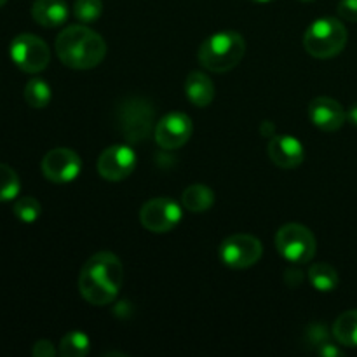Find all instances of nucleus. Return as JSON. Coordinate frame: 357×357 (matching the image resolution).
<instances>
[{"mask_svg": "<svg viewBox=\"0 0 357 357\" xmlns=\"http://www.w3.org/2000/svg\"><path fill=\"white\" fill-rule=\"evenodd\" d=\"M10 59L24 73H38L47 68L51 51L40 37L33 33H20L10 42Z\"/></svg>", "mask_w": 357, "mask_h": 357, "instance_id": "nucleus-7", "label": "nucleus"}, {"mask_svg": "<svg viewBox=\"0 0 357 357\" xmlns=\"http://www.w3.org/2000/svg\"><path fill=\"white\" fill-rule=\"evenodd\" d=\"M89 349V338L82 331H70L59 342V354L63 357H86Z\"/></svg>", "mask_w": 357, "mask_h": 357, "instance_id": "nucleus-21", "label": "nucleus"}, {"mask_svg": "<svg viewBox=\"0 0 357 357\" xmlns=\"http://www.w3.org/2000/svg\"><path fill=\"white\" fill-rule=\"evenodd\" d=\"M309 117L317 129L326 132L338 131L347 121V112L333 98H314L309 105Z\"/></svg>", "mask_w": 357, "mask_h": 357, "instance_id": "nucleus-13", "label": "nucleus"}, {"mask_svg": "<svg viewBox=\"0 0 357 357\" xmlns=\"http://www.w3.org/2000/svg\"><path fill=\"white\" fill-rule=\"evenodd\" d=\"M103 13V2L101 0H75L73 3V14L80 23H93Z\"/></svg>", "mask_w": 357, "mask_h": 357, "instance_id": "nucleus-24", "label": "nucleus"}, {"mask_svg": "<svg viewBox=\"0 0 357 357\" xmlns=\"http://www.w3.org/2000/svg\"><path fill=\"white\" fill-rule=\"evenodd\" d=\"M136 167V152L129 145L108 146L98 159V173L108 181L126 180Z\"/></svg>", "mask_w": 357, "mask_h": 357, "instance_id": "nucleus-12", "label": "nucleus"}, {"mask_svg": "<svg viewBox=\"0 0 357 357\" xmlns=\"http://www.w3.org/2000/svg\"><path fill=\"white\" fill-rule=\"evenodd\" d=\"M268 157L282 169H295L305 159V149L295 136L275 135L268 142Z\"/></svg>", "mask_w": 357, "mask_h": 357, "instance_id": "nucleus-14", "label": "nucleus"}, {"mask_svg": "<svg viewBox=\"0 0 357 357\" xmlns=\"http://www.w3.org/2000/svg\"><path fill=\"white\" fill-rule=\"evenodd\" d=\"M181 208L176 201L166 197L150 199L139 209V222L155 234L171 232L181 222Z\"/></svg>", "mask_w": 357, "mask_h": 357, "instance_id": "nucleus-9", "label": "nucleus"}, {"mask_svg": "<svg viewBox=\"0 0 357 357\" xmlns=\"http://www.w3.org/2000/svg\"><path fill=\"white\" fill-rule=\"evenodd\" d=\"M305 338H307V342H309V345L316 347V351H317L321 345H324L326 342H330V331H328V328L324 326V324H312V326L307 330Z\"/></svg>", "mask_w": 357, "mask_h": 357, "instance_id": "nucleus-25", "label": "nucleus"}, {"mask_svg": "<svg viewBox=\"0 0 357 357\" xmlns=\"http://www.w3.org/2000/svg\"><path fill=\"white\" fill-rule=\"evenodd\" d=\"M253 2H258V3H267V2H272V0H253Z\"/></svg>", "mask_w": 357, "mask_h": 357, "instance_id": "nucleus-32", "label": "nucleus"}, {"mask_svg": "<svg viewBox=\"0 0 357 357\" xmlns=\"http://www.w3.org/2000/svg\"><path fill=\"white\" fill-rule=\"evenodd\" d=\"M14 216L23 223H33L40 218L42 206L35 197H21L13 206Z\"/></svg>", "mask_w": 357, "mask_h": 357, "instance_id": "nucleus-23", "label": "nucleus"}, {"mask_svg": "<svg viewBox=\"0 0 357 357\" xmlns=\"http://www.w3.org/2000/svg\"><path fill=\"white\" fill-rule=\"evenodd\" d=\"M264 255L260 241L250 234H234L220 244V258L223 264L236 271L253 267Z\"/></svg>", "mask_w": 357, "mask_h": 357, "instance_id": "nucleus-8", "label": "nucleus"}, {"mask_svg": "<svg viewBox=\"0 0 357 357\" xmlns=\"http://www.w3.org/2000/svg\"><path fill=\"white\" fill-rule=\"evenodd\" d=\"M56 54L73 70H91L103 61L107 44L103 37L84 24L65 28L56 38Z\"/></svg>", "mask_w": 357, "mask_h": 357, "instance_id": "nucleus-2", "label": "nucleus"}, {"mask_svg": "<svg viewBox=\"0 0 357 357\" xmlns=\"http://www.w3.org/2000/svg\"><path fill=\"white\" fill-rule=\"evenodd\" d=\"M347 38V28L340 20L321 17L314 21L303 33V47L314 58L330 59L344 51Z\"/></svg>", "mask_w": 357, "mask_h": 357, "instance_id": "nucleus-4", "label": "nucleus"}, {"mask_svg": "<svg viewBox=\"0 0 357 357\" xmlns=\"http://www.w3.org/2000/svg\"><path fill=\"white\" fill-rule=\"evenodd\" d=\"M153 108L143 98H128L119 107V129L129 145L145 142L153 128Z\"/></svg>", "mask_w": 357, "mask_h": 357, "instance_id": "nucleus-5", "label": "nucleus"}, {"mask_svg": "<svg viewBox=\"0 0 357 357\" xmlns=\"http://www.w3.org/2000/svg\"><path fill=\"white\" fill-rule=\"evenodd\" d=\"M40 169L52 183H70L79 176L82 169V160L72 149L59 146L45 153L40 162Z\"/></svg>", "mask_w": 357, "mask_h": 357, "instance_id": "nucleus-10", "label": "nucleus"}, {"mask_svg": "<svg viewBox=\"0 0 357 357\" xmlns=\"http://www.w3.org/2000/svg\"><path fill=\"white\" fill-rule=\"evenodd\" d=\"M51 86L40 77L30 79L24 86V101L31 108H45L51 101Z\"/></svg>", "mask_w": 357, "mask_h": 357, "instance_id": "nucleus-20", "label": "nucleus"}, {"mask_svg": "<svg viewBox=\"0 0 357 357\" xmlns=\"http://www.w3.org/2000/svg\"><path fill=\"white\" fill-rule=\"evenodd\" d=\"M124 282V267L110 251L93 255L79 275V291L91 305L103 307L117 298Z\"/></svg>", "mask_w": 357, "mask_h": 357, "instance_id": "nucleus-1", "label": "nucleus"}, {"mask_svg": "<svg viewBox=\"0 0 357 357\" xmlns=\"http://www.w3.org/2000/svg\"><path fill=\"white\" fill-rule=\"evenodd\" d=\"M260 132H261V136H271V138H274V136H275L274 122H271V121H264V122H261Z\"/></svg>", "mask_w": 357, "mask_h": 357, "instance_id": "nucleus-30", "label": "nucleus"}, {"mask_svg": "<svg viewBox=\"0 0 357 357\" xmlns=\"http://www.w3.org/2000/svg\"><path fill=\"white\" fill-rule=\"evenodd\" d=\"M302 2H310V0H302Z\"/></svg>", "mask_w": 357, "mask_h": 357, "instance_id": "nucleus-34", "label": "nucleus"}, {"mask_svg": "<svg viewBox=\"0 0 357 357\" xmlns=\"http://www.w3.org/2000/svg\"><path fill=\"white\" fill-rule=\"evenodd\" d=\"M185 93L190 103L195 107H208L215 98V86L208 75L202 72H190L188 73L187 80H185Z\"/></svg>", "mask_w": 357, "mask_h": 357, "instance_id": "nucleus-16", "label": "nucleus"}, {"mask_svg": "<svg viewBox=\"0 0 357 357\" xmlns=\"http://www.w3.org/2000/svg\"><path fill=\"white\" fill-rule=\"evenodd\" d=\"M181 204L192 213H204L215 204V194L206 185H190L181 194Z\"/></svg>", "mask_w": 357, "mask_h": 357, "instance_id": "nucleus-17", "label": "nucleus"}, {"mask_svg": "<svg viewBox=\"0 0 357 357\" xmlns=\"http://www.w3.org/2000/svg\"><path fill=\"white\" fill-rule=\"evenodd\" d=\"M303 279H305V275L298 268H289V271L284 272V282L289 288H298L303 282Z\"/></svg>", "mask_w": 357, "mask_h": 357, "instance_id": "nucleus-28", "label": "nucleus"}, {"mask_svg": "<svg viewBox=\"0 0 357 357\" xmlns=\"http://www.w3.org/2000/svg\"><path fill=\"white\" fill-rule=\"evenodd\" d=\"M307 275H309L310 284H312L317 291H333L338 286V274L337 271H335V267H331L330 264H323V261L314 264L312 267L309 268V272H307Z\"/></svg>", "mask_w": 357, "mask_h": 357, "instance_id": "nucleus-19", "label": "nucleus"}, {"mask_svg": "<svg viewBox=\"0 0 357 357\" xmlns=\"http://www.w3.org/2000/svg\"><path fill=\"white\" fill-rule=\"evenodd\" d=\"M21 190V181L16 171L7 164L0 162V202H9L17 197Z\"/></svg>", "mask_w": 357, "mask_h": 357, "instance_id": "nucleus-22", "label": "nucleus"}, {"mask_svg": "<svg viewBox=\"0 0 357 357\" xmlns=\"http://www.w3.org/2000/svg\"><path fill=\"white\" fill-rule=\"evenodd\" d=\"M317 354L323 357H338L342 356V351L338 347H335L333 344H330V342H326V344L317 349Z\"/></svg>", "mask_w": 357, "mask_h": 357, "instance_id": "nucleus-29", "label": "nucleus"}, {"mask_svg": "<svg viewBox=\"0 0 357 357\" xmlns=\"http://www.w3.org/2000/svg\"><path fill=\"white\" fill-rule=\"evenodd\" d=\"M192 131H194V124L187 114L171 112L157 122L153 136H155V142L160 149L176 150L190 139Z\"/></svg>", "mask_w": 357, "mask_h": 357, "instance_id": "nucleus-11", "label": "nucleus"}, {"mask_svg": "<svg viewBox=\"0 0 357 357\" xmlns=\"http://www.w3.org/2000/svg\"><path fill=\"white\" fill-rule=\"evenodd\" d=\"M347 121L351 122V124H354L357 128V103L352 105L351 108H349L347 112Z\"/></svg>", "mask_w": 357, "mask_h": 357, "instance_id": "nucleus-31", "label": "nucleus"}, {"mask_svg": "<svg viewBox=\"0 0 357 357\" xmlns=\"http://www.w3.org/2000/svg\"><path fill=\"white\" fill-rule=\"evenodd\" d=\"M246 52V42L237 31H218L206 38L197 51L199 63L209 72L225 73L236 68Z\"/></svg>", "mask_w": 357, "mask_h": 357, "instance_id": "nucleus-3", "label": "nucleus"}, {"mask_svg": "<svg viewBox=\"0 0 357 357\" xmlns=\"http://www.w3.org/2000/svg\"><path fill=\"white\" fill-rule=\"evenodd\" d=\"M337 10L342 20L357 23V0H340Z\"/></svg>", "mask_w": 357, "mask_h": 357, "instance_id": "nucleus-26", "label": "nucleus"}, {"mask_svg": "<svg viewBox=\"0 0 357 357\" xmlns=\"http://www.w3.org/2000/svg\"><path fill=\"white\" fill-rule=\"evenodd\" d=\"M7 3V0H0V7H3Z\"/></svg>", "mask_w": 357, "mask_h": 357, "instance_id": "nucleus-33", "label": "nucleus"}, {"mask_svg": "<svg viewBox=\"0 0 357 357\" xmlns=\"http://www.w3.org/2000/svg\"><path fill=\"white\" fill-rule=\"evenodd\" d=\"M333 337L345 347H357V310L340 314L333 323Z\"/></svg>", "mask_w": 357, "mask_h": 357, "instance_id": "nucleus-18", "label": "nucleus"}, {"mask_svg": "<svg viewBox=\"0 0 357 357\" xmlns=\"http://www.w3.org/2000/svg\"><path fill=\"white\" fill-rule=\"evenodd\" d=\"M275 250L291 264H307L316 257L317 243L307 227L300 223H288L275 234Z\"/></svg>", "mask_w": 357, "mask_h": 357, "instance_id": "nucleus-6", "label": "nucleus"}, {"mask_svg": "<svg viewBox=\"0 0 357 357\" xmlns=\"http://www.w3.org/2000/svg\"><path fill=\"white\" fill-rule=\"evenodd\" d=\"M31 17L40 26H61L68 20V6L65 0H35L31 6Z\"/></svg>", "mask_w": 357, "mask_h": 357, "instance_id": "nucleus-15", "label": "nucleus"}, {"mask_svg": "<svg viewBox=\"0 0 357 357\" xmlns=\"http://www.w3.org/2000/svg\"><path fill=\"white\" fill-rule=\"evenodd\" d=\"M31 354L35 357H54L56 349L49 340H38L35 342L33 349H31Z\"/></svg>", "mask_w": 357, "mask_h": 357, "instance_id": "nucleus-27", "label": "nucleus"}]
</instances>
